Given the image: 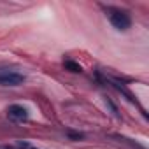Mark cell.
<instances>
[{"label":"cell","mask_w":149,"mask_h":149,"mask_svg":"<svg viewBox=\"0 0 149 149\" xmlns=\"http://www.w3.org/2000/svg\"><path fill=\"white\" fill-rule=\"evenodd\" d=\"M25 83V76L16 70H0V84L2 86H19Z\"/></svg>","instance_id":"6da1fadb"},{"label":"cell","mask_w":149,"mask_h":149,"mask_svg":"<svg viewBox=\"0 0 149 149\" xmlns=\"http://www.w3.org/2000/svg\"><path fill=\"white\" fill-rule=\"evenodd\" d=\"M109 19H111V23H112V26L114 28H118V30H128L130 28V25H132V19H130V16L126 14V13H123V11H112L111 13V16H109Z\"/></svg>","instance_id":"7a4b0ae2"},{"label":"cell","mask_w":149,"mask_h":149,"mask_svg":"<svg viewBox=\"0 0 149 149\" xmlns=\"http://www.w3.org/2000/svg\"><path fill=\"white\" fill-rule=\"evenodd\" d=\"M7 116H9L13 121L21 123V121H26V119H28V111H26L23 105H11V107L7 109Z\"/></svg>","instance_id":"3957f363"},{"label":"cell","mask_w":149,"mask_h":149,"mask_svg":"<svg viewBox=\"0 0 149 149\" xmlns=\"http://www.w3.org/2000/svg\"><path fill=\"white\" fill-rule=\"evenodd\" d=\"M63 65H65V68L70 70V72H83V67H81L79 63H76V61H72V60H67Z\"/></svg>","instance_id":"277c9868"},{"label":"cell","mask_w":149,"mask_h":149,"mask_svg":"<svg viewBox=\"0 0 149 149\" xmlns=\"http://www.w3.org/2000/svg\"><path fill=\"white\" fill-rule=\"evenodd\" d=\"M67 135L70 137V139H76V140H79V139H83L84 135L83 133H79V132H67Z\"/></svg>","instance_id":"5b68a950"}]
</instances>
